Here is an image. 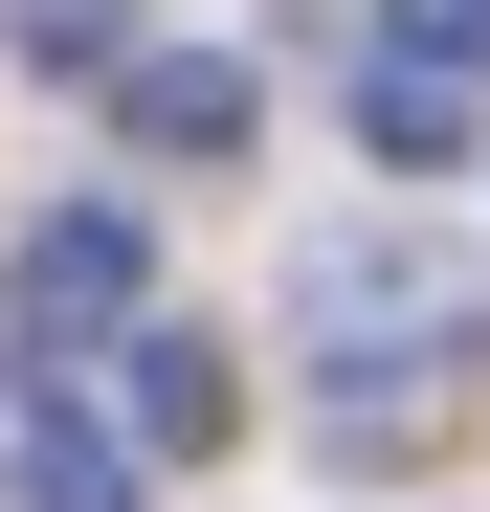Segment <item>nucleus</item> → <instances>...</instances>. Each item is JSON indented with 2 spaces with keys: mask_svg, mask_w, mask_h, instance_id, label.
<instances>
[{
  "mask_svg": "<svg viewBox=\"0 0 490 512\" xmlns=\"http://www.w3.org/2000/svg\"><path fill=\"white\" fill-rule=\"evenodd\" d=\"M0 23H23V67H67V90L134 67V0H0Z\"/></svg>",
  "mask_w": 490,
  "mask_h": 512,
  "instance_id": "0eeeda50",
  "label": "nucleus"
},
{
  "mask_svg": "<svg viewBox=\"0 0 490 512\" xmlns=\"http://www.w3.org/2000/svg\"><path fill=\"white\" fill-rule=\"evenodd\" d=\"M0 490H23V512H156V490H134V446H112V423H67V401H23Z\"/></svg>",
  "mask_w": 490,
  "mask_h": 512,
  "instance_id": "423d86ee",
  "label": "nucleus"
},
{
  "mask_svg": "<svg viewBox=\"0 0 490 512\" xmlns=\"http://www.w3.org/2000/svg\"><path fill=\"white\" fill-rule=\"evenodd\" d=\"M401 45H446V67H490V0H401Z\"/></svg>",
  "mask_w": 490,
  "mask_h": 512,
  "instance_id": "6e6552de",
  "label": "nucleus"
},
{
  "mask_svg": "<svg viewBox=\"0 0 490 512\" xmlns=\"http://www.w3.org/2000/svg\"><path fill=\"white\" fill-rule=\"evenodd\" d=\"M112 112H134V156H245V67L223 45H134Z\"/></svg>",
  "mask_w": 490,
  "mask_h": 512,
  "instance_id": "39448f33",
  "label": "nucleus"
},
{
  "mask_svg": "<svg viewBox=\"0 0 490 512\" xmlns=\"http://www.w3.org/2000/svg\"><path fill=\"white\" fill-rule=\"evenodd\" d=\"M290 312L312 334H379V357H490V312H468V268H424V245H379V223H335V245H312V268H290Z\"/></svg>",
  "mask_w": 490,
  "mask_h": 512,
  "instance_id": "f03ea898",
  "label": "nucleus"
},
{
  "mask_svg": "<svg viewBox=\"0 0 490 512\" xmlns=\"http://www.w3.org/2000/svg\"><path fill=\"white\" fill-rule=\"evenodd\" d=\"M335 112H357V156L446 179V156H468V67H446V45H357V67H335Z\"/></svg>",
  "mask_w": 490,
  "mask_h": 512,
  "instance_id": "20e7f679",
  "label": "nucleus"
},
{
  "mask_svg": "<svg viewBox=\"0 0 490 512\" xmlns=\"http://www.w3.org/2000/svg\"><path fill=\"white\" fill-rule=\"evenodd\" d=\"M112 379H134V446H156V468H201L223 423H245V379H223V334H179V312H134V334H112Z\"/></svg>",
  "mask_w": 490,
  "mask_h": 512,
  "instance_id": "7ed1b4c3",
  "label": "nucleus"
},
{
  "mask_svg": "<svg viewBox=\"0 0 490 512\" xmlns=\"http://www.w3.org/2000/svg\"><path fill=\"white\" fill-rule=\"evenodd\" d=\"M134 312H156V223H134V201H45L23 268H0V357L67 379V357H112Z\"/></svg>",
  "mask_w": 490,
  "mask_h": 512,
  "instance_id": "f257e3e1",
  "label": "nucleus"
}]
</instances>
